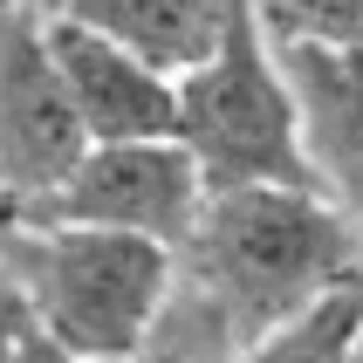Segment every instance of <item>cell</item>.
Listing matches in <instances>:
<instances>
[{
  "label": "cell",
  "instance_id": "cell-5",
  "mask_svg": "<svg viewBox=\"0 0 363 363\" xmlns=\"http://www.w3.org/2000/svg\"><path fill=\"white\" fill-rule=\"evenodd\" d=\"M82 151H89V130L62 89L35 0L7 7L0 14V199H41Z\"/></svg>",
  "mask_w": 363,
  "mask_h": 363
},
{
  "label": "cell",
  "instance_id": "cell-7",
  "mask_svg": "<svg viewBox=\"0 0 363 363\" xmlns=\"http://www.w3.org/2000/svg\"><path fill=\"white\" fill-rule=\"evenodd\" d=\"M315 192L363 226V48H281Z\"/></svg>",
  "mask_w": 363,
  "mask_h": 363
},
{
  "label": "cell",
  "instance_id": "cell-6",
  "mask_svg": "<svg viewBox=\"0 0 363 363\" xmlns=\"http://www.w3.org/2000/svg\"><path fill=\"white\" fill-rule=\"evenodd\" d=\"M41 28H48V55H55V69H62V89L76 103L89 144L172 138V130H179V76L151 69L144 55L117 48V41L96 35V28H76V21H55V14H41Z\"/></svg>",
  "mask_w": 363,
  "mask_h": 363
},
{
  "label": "cell",
  "instance_id": "cell-12",
  "mask_svg": "<svg viewBox=\"0 0 363 363\" xmlns=\"http://www.w3.org/2000/svg\"><path fill=\"white\" fill-rule=\"evenodd\" d=\"M0 363H21V315L7 295H0Z\"/></svg>",
  "mask_w": 363,
  "mask_h": 363
},
{
  "label": "cell",
  "instance_id": "cell-11",
  "mask_svg": "<svg viewBox=\"0 0 363 363\" xmlns=\"http://www.w3.org/2000/svg\"><path fill=\"white\" fill-rule=\"evenodd\" d=\"M21 363H96V357H69V350H55L48 336H35V329L21 323Z\"/></svg>",
  "mask_w": 363,
  "mask_h": 363
},
{
  "label": "cell",
  "instance_id": "cell-13",
  "mask_svg": "<svg viewBox=\"0 0 363 363\" xmlns=\"http://www.w3.org/2000/svg\"><path fill=\"white\" fill-rule=\"evenodd\" d=\"M343 363H363V323H357V336H350V350H343Z\"/></svg>",
  "mask_w": 363,
  "mask_h": 363
},
{
  "label": "cell",
  "instance_id": "cell-1",
  "mask_svg": "<svg viewBox=\"0 0 363 363\" xmlns=\"http://www.w3.org/2000/svg\"><path fill=\"white\" fill-rule=\"evenodd\" d=\"M363 281V226L315 185H213L172 247L144 363H226Z\"/></svg>",
  "mask_w": 363,
  "mask_h": 363
},
{
  "label": "cell",
  "instance_id": "cell-14",
  "mask_svg": "<svg viewBox=\"0 0 363 363\" xmlns=\"http://www.w3.org/2000/svg\"><path fill=\"white\" fill-rule=\"evenodd\" d=\"M7 7H28V0H0V14H7Z\"/></svg>",
  "mask_w": 363,
  "mask_h": 363
},
{
  "label": "cell",
  "instance_id": "cell-8",
  "mask_svg": "<svg viewBox=\"0 0 363 363\" xmlns=\"http://www.w3.org/2000/svg\"><path fill=\"white\" fill-rule=\"evenodd\" d=\"M41 14L76 21V28H96L117 48L144 55L164 76H185L192 62H206L220 48L226 21L240 0H35Z\"/></svg>",
  "mask_w": 363,
  "mask_h": 363
},
{
  "label": "cell",
  "instance_id": "cell-10",
  "mask_svg": "<svg viewBox=\"0 0 363 363\" xmlns=\"http://www.w3.org/2000/svg\"><path fill=\"white\" fill-rule=\"evenodd\" d=\"M274 48H363V0H247Z\"/></svg>",
  "mask_w": 363,
  "mask_h": 363
},
{
  "label": "cell",
  "instance_id": "cell-4",
  "mask_svg": "<svg viewBox=\"0 0 363 363\" xmlns=\"http://www.w3.org/2000/svg\"><path fill=\"white\" fill-rule=\"evenodd\" d=\"M199 206H206V179L179 138H110V144H89L41 199H28V213L179 247L185 226L199 220Z\"/></svg>",
  "mask_w": 363,
  "mask_h": 363
},
{
  "label": "cell",
  "instance_id": "cell-2",
  "mask_svg": "<svg viewBox=\"0 0 363 363\" xmlns=\"http://www.w3.org/2000/svg\"><path fill=\"white\" fill-rule=\"evenodd\" d=\"M164 281L172 247L110 226L35 220L28 206L0 199V295L35 336L69 357L144 363Z\"/></svg>",
  "mask_w": 363,
  "mask_h": 363
},
{
  "label": "cell",
  "instance_id": "cell-3",
  "mask_svg": "<svg viewBox=\"0 0 363 363\" xmlns=\"http://www.w3.org/2000/svg\"><path fill=\"white\" fill-rule=\"evenodd\" d=\"M206 192L213 185H315L302 151V110L281 48L261 35L254 7H233L220 48L179 76V130Z\"/></svg>",
  "mask_w": 363,
  "mask_h": 363
},
{
  "label": "cell",
  "instance_id": "cell-9",
  "mask_svg": "<svg viewBox=\"0 0 363 363\" xmlns=\"http://www.w3.org/2000/svg\"><path fill=\"white\" fill-rule=\"evenodd\" d=\"M357 323H363V281H350L336 295H323V302H308L295 323H281L274 336H261L254 350H240L226 363H343Z\"/></svg>",
  "mask_w": 363,
  "mask_h": 363
}]
</instances>
